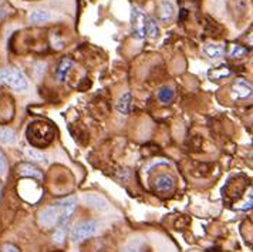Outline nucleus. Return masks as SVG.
<instances>
[{
	"label": "nucleus",
	"instance_id": "obj_1",
	"mask_svg": "<svg viewBox=\"0 0 253 252\" xmlns=\"http://www.w3.org/2000/svg\"><path fill=\"white\" fill-rule=\"evenodd\" d=\"M77 206L76 198H66L58 201L57 204L44 208L39 214V224L43 228H56V227H67Z\"/></svg>",
	"mask_w": 253,
	"mask_h": 252
},
{
	"label": "nucleus",
	"instance_id": "obj_2",
	"mask_svg": "<svg viewBox=\"0 0 253 252\" xmlns=\"http://www.w3.org/2000/svg\"><path fill=\"white\" fill-rule=\"evenodd\" d=\"M26 137H27V141L33 147L43 149V147H47L53 141L54 128L50 123H47L44 120H36V121H32L27 127Z\"/></svg>",
	"mask_w": 253,
	"mask_h": 252
},
{
	"label": "nucleus",
	"instance_id": "obj_3",
	"mask_svg": "<svg viewBox=\"0 0 253 252\" xmlns=\"http://www.w3.org/2000/svg\"><path fill=\"white\" fill-rule=\"evenodd\" d=\"M0 83L9 86L16 92H23L29 87L26 76L20 70L13 69V67H7L0 71Z\"/></svg>",
	"mask_w": 253,
	"mask_h": 252
},
{
	"label": "nucleus",
	"instance_id": "obj_4",
	"mask_svg": "<svg viewBox=\"0 0 253 252\" xmlns=\"http://www.w3.org/2000/svg\"><path fill=\"white\" fill-rule=\"evenodd\" d=\"M97 228H98L97 222H94V221H81L77 225H74V228L71 229V234H70L71 241L74 244H80L83 241L88 240V238H91V237L95 235Z\"/></svg>",
	"mask_w": 253,
	"mask_h": 252
},
{
	"label": "nucleus",
	"instance_id": "obj_5",
	"mask_svg": "<svg viewBox=\"0 0 253 252\" xmlns=\"http://www.w3.org/2000/svg\"><path fill=\"white\" fill-rule=\"evenodd\" d=\"M148 16L138 7H134L131 13V26L132 33L137 39H144L147 36V24H148Z\"/></svg>",
	"mask_w": 253,
	"mask_h": 252
},
{
	"label": "nucleus",
	"instance_id": "obj_6",
	"mask_svg": "<svg viewBox=\"0 0 253 252\" xmlns=\"http://www.w3.org/2000/svg\"><path fill=\"white\" fill-rule=\"evenodd\" d=\"M252 94V86L243 79H238L230 87V96L233 100H242Z\"/></svg>",
	"mask_w": 253,
	"mask_h": 252
},
{
	"label": "nucleus",
	"instance_id": "obj_7",
	"mask_svg": "<svg viewBox=\"0 0 253 252\" xmlns=\"http://www.w3.org/2000/svg\"><path fill=\"white\" fill-rule=\"evenodd\" d=\"M154 188L164 195H168L173 193L175 190V180L168 174H161L155 178L154 181Z\"/></svg>",
	"mask_w": 253,
	"mask_h": 252
},
{
	"label": "nucleus",
	"instance_id": "obj_8",
	"mask_svg": "<svg viewBox=\"0 0 253 252\" xmlns=\"http://www.w3.org/2000/svg\"><path fill=\"white\" fill-rule=\"evenodd\" d=\"M84 201H85V204H88L91 208H95L98 211H107L110 208L108 201L98 194H85L84 195Z\"/></svg>",
	"mask_w": 253,
	"mask_h": 252
},
{
	"label": "nucleus",
	"instance_id": "obj_9",
	"mask_svg": "<svg viewBox=\"0 0 253 252\" xmlns=\"http://www.w3.org/2000/svg\"><path fill=\"white\" fill-rule=\"evenodd\" d=\"M131 108H132V96H131V93H126L117 101V111L121 114L128 115L131 113Z\"/></svg>",
	"mask_w": 253,
	"mask_h": 252
},
{
	"label": "nucleus",
	"instance_id": "obj_10",
	"mask_svg": "<svg viewBox=\"0 0 253 252\" xmlns=\"http://www.w3.org/2000/svg\"><path fill=\"white\" fill-rule=\"evenodd\" d=\"M17 170H19L20 175L32 177V178H37V180H43V172L40 171L37 167L32 165V164H20Z\"/></svg>",
	"mask_w": 253,
	"mask_h": 252
},
{
	"label": "nucleus",
	"instance_id": "obj_11",
	"mask_svg": "<svg viewBox=\"0 0 253 252\" xmlns=\"http://www.w3.org/2000/svg\"><path fill=\"white\" fill-rule=\"evenodd\" d=\"M204 53L209 58H219L223 54V47L220 45H215V43H207L204 46Z\"/></svg>",
	"mask_w": 253,
	"mask_h": 252
},
{
	"label": "nucleus",
	"instance_id": "obj_12",
	"mask_svg": "<svg viewBox=\"0 0 253 252\" xmlns=\"http://www.w3.org/2000/svg\"><path fill=\"white\" fill-rule=\"evenodd\" d=\"M173 16V6L172 3H169L168 0H164L160 6V19L161 22H168L169 19H172Z\"/></svg>",
	"mask_w": 253,
	"mask_h": 252
},
{
	"label": "nucleus",
	"instance_id": "obj_13",
	"mask_svg": "<svg viewBox=\"0 0 253 252\" xmlns=\"http://www.w3.org/2000/svg\"><path fill=\"white\" fill-rule=\"evenodd\" d=\"M29 20H30V23L33 24L47 23L50 20V14L44 12V10H35V12H32V14L29 16Z\"/></svg>",
	"mask_w": 253,
	"mask_h": 252
},
{
	"label": "nucleus",
	"instance_id": "obj_14",
	"mask_svg": "<svg viewBox=\"0 0 253 252\" xmlns=\"http://www.w3.org/2000/svg\"><path fill=\"white\" fill-rule=\"evenodd\" d=\"M0 143L12 146L16 143V133L12 128H0Z\"/></svg>",
	"mask_w": 253,
	"mask_h": 252
},
{
	"label": "nucleus",
	"instance_id": "obj_15",
	"mask_svg": "<svg viewBox=\"0 0 253 252\" xmlns=\"http://www.w3.org/2000/svg\"><path fill=\"white\" fill-rule=\"evenodd\" d=\"M230 74V70L226 67V66H220V67H216V69H212L209 73H208V76L212 79V80H220V79H223V77H228Z\"/></svg>",
	"mask_w": 253,
	"mask_h": 252
},
{
	"label": "nucleus",
	"instance_id": "obj_16",
	"mask_svg": "<svg viewBox=\"0 0 253 252\" xmlns=\"http://www.w3.org/2000/svg\"><path fill=\"white\" fill-rule=\"evenodd\" d=\"M173 99V90L171 87H168V86H164L160 89V92H158V100L164 104H168L172 101Z\"/></svg>",
	"mask_w": 253,
	"mask_h": 252
},
{
	"label": "nucleus",
	"instance_id": "obj_17",
	"mask_svg": "<svg viewBox=\"0 0 253 252\" xmlns=\"http://www.w3.org/2000/svg\"><path fill=\"white\" fill-rule=\"evenodd\" d=\"M71 66H73V63H71V60H70V58H63V60H61V63H60V66H58V70H57L58 79H60V80L61 81L66 80L67 73H69V70L71 69Z\"/></svg>",
	"mask_w": 253,
	"mask_h": 252
},
{
	"label": "nucleus",
	"instance_id": "obj_18",
	"mask_svg": "<svg viewBox=\"0 0 253 252\" xmlns=\"http://www.w3.org/2000/svg\"><path fill=\"white\" fill-rule=\"evenodd\" d=\"M245 54H248V49L238 46V45H230L229 50H228V56L232 58H241Z\"/></svg>",
	"mask_w": 253,
	"mask_h": 252
},
{
	"label": "nucleus",
	"instance_id": "obj_19",
	"mask_svg": "<svg viewBox=\"0 0 253 252\" xmlns=\"http://www.w3.org/2000/svg\"><path fill=\"white\" fill-rule=\"evenodd\" d=\"M26 155L29 158H32L33 161H37V162H47L46 155H43L40 151H37L35 149H27L26 150Z\"/></svg>",
	"mask_w": 253,
	"mask_h": 252
},
{
	"label": "nucleus",
	"instance_id": "obj_20",
	"mask_svg": "<svg viewBox=\"0 0 253 252\" xmlns=\"http://www.w3.org/2000/svg\"><path fill=\"white\" fill-rule=\"evenodd\" d=\"M147 36H150L151 39H157L160 36V29L157 23L152 20V19H148V24H147Z\"/></svg>",
	"mask_w": 253,
	"mask_h": 252
},
{
	"label": "nucleus",
	"instance_id": "obj_21",
	"mask_svg": "<svg viewBox=\"0 0 253 252\" xmlns=\"http://www.w3.org/2000/svg\"><path fill=\"white\" fill-rule=\"evenodd\" d=\"M64 240H66V227H57L54 231V235H53V241L57 245H61Z\"/></svg>",
	"mask_w": 253,
	"mask_h": 252
},
{
	"label": "nucleus",
	"instance_id": "obj_22",
	"mask_svg": "<svg viewBox=\"0 0 253 252\" xmlns=\"http://www.w3.org/2000/svg\"><path fill=\"white\" fill-rule=\"evenodd\" d=\"M6 174H7V161L0 150V177H6Z\"/></svg>",
	"mask_w": 253,
	"mask_h": 252
},
{
	"label": "nucleus",
	"instance_id": "obj_23",
	"mask_svg": "<svg viewBox=\"0 0 253 252\" xmlns=\"http://www.w3.org/2000/svg\"><path fill=\"white\" fill-rule=\"evenodd\" d=\"M3 252H19V250L12 244H6V245H3Z\"/></svg>",
	"mask_w": 253,
	"mask_h": 252
},
{
	"label": "nucleus",
	"instance_id": "obj_24",
	"mask_svg": "<svg viewBox=\"0 0 253 252\" xmlns=\"http://www.w3.org/2000/svg\"><path fill=\"white\" fill-rule=\"evenodd\" d=\"M124 252H141V250L138 247H128V248L124 250Z\"/></svg>",
	"mask_w": 253,
	"mask_h": 252
},
{
	"label": "nucleus",
	"instance_id": "obj_25",
	"mask_svg": "<svg viewBox=\"0 0 253 252\" xmlns=\"http://www.w3.org/2000/svg\"><path fill=\"white\" fill-rule=\"evenodd\" d=\"M6 10H4V9H1V10H0V20H1V19H3V17H4V16H6Z\"/></svg>",
	"mask_w": 253,
	"mask_h": 252
}]
</instances>
